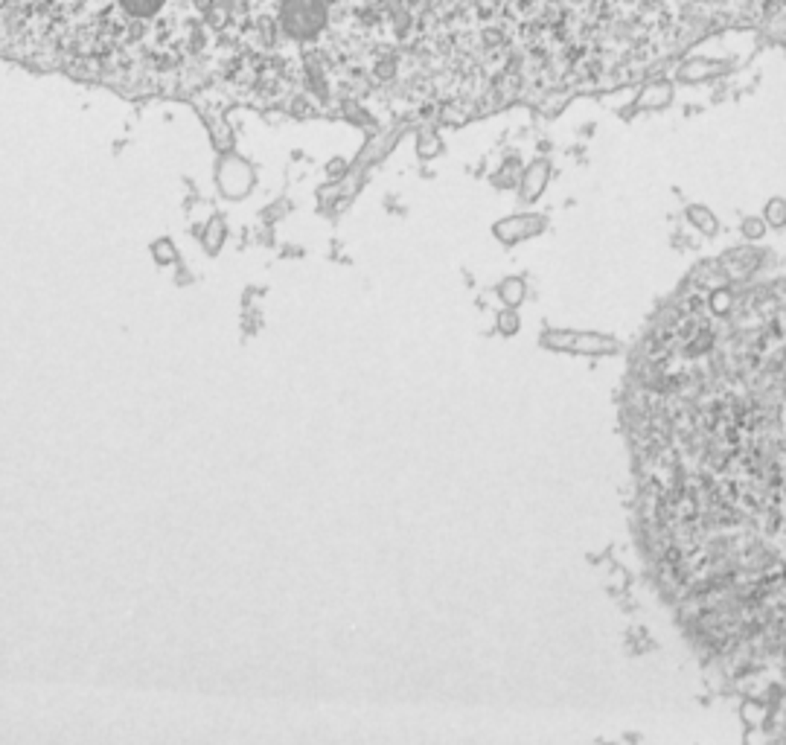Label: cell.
I'll return each instance as SVG.
<instances>
[{
	"instance_id": "7a4b0ae2",
	"label": "cell",
	"mask_w": 786,
	"mask_h": 745,
	"mask_svg": "<svg viewBox=\"0 0 786 745\" xmlns=\"http://www.w3.org/2000/svg\"><path fill=\"white\" fill-rule=\"evenodd\" d=\"M216 41L213 90L242 102L353 97L402 61L393 0H218Z\"/></svg>"
},
{
	"instance_id": "3957f363",
	"label": "cell",
	"mask_w": 786,
	"mask_h": 745,
	"mask_svg": "<svg viewBox=\"0 0 786 745\" xmlns=\"http://www.w3.org/2000/svg\"><path fill=\"white\" fill-rule=\"evenodd\" d=\"M536 227H542V222H533V219H527V215H521V219H507V222L495 225V233L504 242H516V239H524L527 233H533Z\"/></svg>"
},
{
	"instance_id": "8992f818",
	"label": "cell",
	"mask_w": 786,
	"mask_h": 745,
	"mask_svg": "<svg viewBox=\"0 0 786 745\" xmlns=\"http://www.w3.org/2000/svg\"><path fill=\"white\" fill-rule=\"evenodd\" d=\"M766 222L775 225V227H783V225H786V201L772 198V201L766 204Z\"/></svg>"
},
{
	"instance_id": "52a82bcc",
	"label": "cell",
	"mask_w": 786,
	"mask_h": 745,
	"mask_svg": "<svg viewBox=\"0 0 786 745\" xmlns=\"http://www.w3.org/2000/svg\"><path fill=\"white\" fill-rule=\"evenodd\" d=\"M545 175H548V169L545 166H539V175L533 178V172L527 175V181H524V195L527 198H536L539 193H542V181H545Z\"/></svg>"
},
{
	"instance_id": "6da1fadb",
	"label": "cell",
	"mask_w": 786,
	"mask_h": 745,
	"mask_svg": "<svg viewBox=\"0 0 786 745\" xmlns=\"http://www.w3.org/2000/svg\"><path fill=\"white\" fill-rule=\"evenodd\" d=\"M218 0H0V55L132 93L218 76Z\"/></svg>"
},
{
	"instance_id": "ba28073f",
	"label": "cell",
	"mask_w": 786,
	"mask_h": 745,
	"mask_svg": "<svg viewBox=\"0 0 786 745\" xmlns=\"http://www.w3.org/2000/svg\"><path fill=\"white\" fill-rule=\"evenodd\" d=\"M743 233H745L748 239H758V236L766 233V225H763L760 219H743Z\"/></svg>"
},
{
	"instance_id": "277c9868",
	"label": "cell",
	"mask_w": 786,
	"mask_h": 745,
	"mask_svg": "<svg viewBox=\"0 0 786 745\" xmlns=\"http://www.w3.org/2000/svg\"><path fill=\"white\" fill-rule=\"evenodd\" d=\"M687 219L694 222L702 233H716L719 230V222H716V215L708 210V207H690L687 210Z\"/></svg>"
},
{
	"instance_id": "9c48e42d",
	"label": "cell",
	"mask_w": 786,
	"mask_h": 745,
	"mask_svg": "<svg viewBox=\"0 0 786 745\" xmlns=\"http://www.w3.org/2000/svg\"><path fill=\"white\" fill-rule=\"evenodd\" d=\"M498 326H501V332H504V335H513V332H519V318H516V312H501V318H498Z\"/></svg>"
},
{
	"instance_id": "5b68a950",
	"label": "cell",
	"mask_w": 786,
	"mask_h": 745,
	"mask_svg": "<svg viewBox=\"0 0 786 745\" xmlns=\"http://www.w3.org/2000/svg\"><path fill=\"white\" fill-rule=\"evenodd\" d=\"M498 294H501V300H504L507 306H519L521 297H524V283H521V279H504L501 289H498Z\"/></svg>"
}]
</instances>
